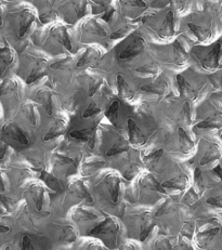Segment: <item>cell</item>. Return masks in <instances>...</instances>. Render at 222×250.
Listing matches in <instances>:
<instances>
[{
  "label": "cell",
  "mask_w": 222,
  "mask_h": 250,
  "mask_svg": "<svg viewBox=\"0 0 222 250\" xmlns=\"http://www.w3.org/2000/svg\"><path fill=\"white\" fill-rule=\"evenodd\" d=\"M125 232V229L118 220L112 217H105L100 226L89 235V237L98 239L108 250H116L126 242Z\"/></svg>",
  "instance_id": "1"
},
{
  "label": "cell",
  "mask_w": 222,
  "mask_h": 250,
  "mask_svg": "<svg viewBox=\"0 0 222 250\" xmlns=\"http://www.w3.org/2000/svg\"><path fill=\"white\" fill-rule=\"evenodd\" d=\"M104 219L102 213L91 207L77 206L72 211L73 227L77 233L83 234L85 237H89Z\"/></svg>",
  "instance_id": "2"
},
{
  "label": "cell",
  "mask_w": 222,
  "mask_h": 250,
  "mask_svg": "<svg viewBox=\"0 0 222 250\" xmlns=\"http://www.w3.org/2000/svg\"><path fill=\"white\" fill-rule=\"evenodd\" d=\"M128 237L133 241L143 242L154 227L153 217L148 210L146 211H133L127 218Z\"/></svg>",
  "instance_id": "3"
},
{
  "label": "cell",
  "mask_w": 222,
  "mask_h": 250,
  "mask_svg": "<svg viewBox=\"0 0 222 250\" xmlns=\"http://www.w3.org/2000/svg\"><path fill=\"white\" fill-rule=\"evenodd\" d=\"M94 194L105 203L116 205L122 193V181L115 174L101 176L94 183Z\"/></svg>",
  "instance_id": "4"
},
{
  "label": "cell",
  "mask_w": 222,
  "mask_h": 250,
  "mask_svg": "<svg viewBox=\"0 0 222 250\" xmlns=\"http://www.w3.org/2000/svg\"><path fill=\"white\" fill-rule=\"evenodd\" d=\"M193 247L195 250H222V229L207 226L196 233Z\"/></svg>",
  "instance_id": "5"
},
{
  "label": "cell",
  "mask_w": 222,
  "mask_h": 250,
  "mask_svg": "<svg viewBox=\"0 0 222 250\" xmlns=\"http://www.w3.org/2000/svg\"><path fill=\"white\" fill-rule=\"evenodd\" d=\"M146 250H195L193 244L183 237L158 236L154 238Z\"/></svg>",
  "instance_id": "6"
},
{
  "label": "cell",
  "mask_w": 222,
  "mask_h": 250,
  "mask_svg": "<svg viewBox=\"0 0 222 250\" xmlns=\"http://www.w3.org/2000/svg\"><path fill=\"white\" fill-rule=\"evenodd\" d=\"M164 194V189L158 184V182L152 177H143L139 183V188H137V198L142 202L156 201L160 195Z\"/></svg>",
  "instance_id": "7"
},
{
  "label": "cell",
  "mask_w": 222,
  "mask_h": 250,
  "mask_svg": "<svg viewBox=\"0 0 222 250\" xmlns=\"http://www.w3.org/2000/svg\"><path fill=\"white\" fill-rule=\"evenodd\" d=\"M80 202L92 203L93 197L91 196L87 188H85V186L82 182H74L68 188V193L65 195V203L68 204H78Z\"/></svg>",
  "instance_id": "8"
},
{
  "label": "cell",
  "mask_w": 222,
  "mask_h": 250,
  "mask_svg": "<svg viewBox=\"0 0 222 250\" xmlns=\"http://www.w3.org/2000/svg\"><path fill=\"white\" fill-rule=\"evenodd\" d=\"M67 250H108L104 245L98 239L92 237L79 238L74 243L69 244Z\"/></svg>",
  "instance_id": "9"
},
{
  "label": "cell",
  "mask_w": 222,
  "mask_h": 250,
  "mask_svg": "<svg viewBox=\"0 0 222 250\" xmlns=\"http://www.w3.org/2000/svg\"><path fill=\"white\" fill-rule=\"evenodd\" d=\"M7 133L9 134L10 137L13 138L14 140H17V141H18L19 143H21V144H27V139L25 138L24 134H23L21 131H20V130H19L17 127H13V126L9 127Z\"/></svg>",
  "instance_id": "10"
},
{
  "label": "cell",
  "mask_w": 222,
  "mask_h": 250,
  "mask_svg": "<svg viewBox=\"0 0 222 250\" xmlns=\"http://www.w3.org/2000/svg\"><path fill=\"white\" fill-rule=\"evenodd\" d=\"M116 250H146V249H144V247L141 245L140 242L128 239V241H126L122 246Z\"/></svg>",
  "instance_id": "11"
},
{
  "label": "cell",
  "mask_w": 222,
  "mask_h": 250,
  "mask_svg": "<svg viewBox=\"0 0 222 250\" xmlns=\"http://www.w3.org/2000/svg\"><path fill=\"white\" fill-rule=\"evenodd\" d=\"M10 232V228L7 226H2V224H0V236H2V235H6Z\"/></svg>",
  "instance_id": "12"
},
{
  "label": "cell",
  "mask_w": 222,
  "mask_h": 250,
  "mask_svg": "<svg viewBox=\"0 0 222 250\" xmlns=\"http://www.w3.org/2000/svg\"><path fill=\"white\" fill-rule=\"evenodd\" d=\"M16 247H13L11 244H4L2 247H0V250H19V248L17 247V249H14Z\"/></svg>",
  "instance_id": "13"
},
{
  "label": "cell",
  "mask_w": 222,
  "mask_h": 250,
  "mask_svg": "<svg viewBox=\"0 0 222 250\" xmlns=\"http://www.w3.org/2000/svg\"><path fill=\"white\" fill-rule=\"evenodd\" d=\"M94 112H95V109H94V108H89V109H87V111H86V112L84 113V117H89V116H91L92 114H94Z\"/></svg>",
  "instance_id": "14"
}]
</instances>
